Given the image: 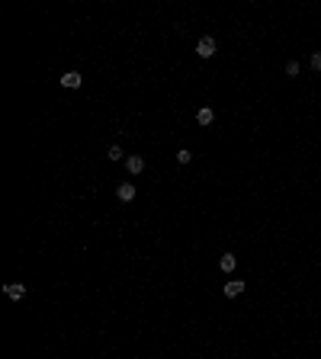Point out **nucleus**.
<instances>
[{
    "label": "nucleus",
    "mask_w": 321,
    "mask_h": 359,
    "mask_svg": "<svg viewBox=\"0 0 321 359\" xmlns=\"http://www.w3.org/2000/svg\"><path fill=\"white\" fill-rule=\"evenodd\" d=\"M126 170L132 173V177H135V173H141V170H145V157H138V154L126 157Z\"/></svg>",
    "instance_id": "nucleus-5"
},
{
    "label": "nucleus",
    "mask_w": 321,
    "mask_h": 359,
    "mask_svg": "<svg viewBox=\"0 0 321 359\" xmlns=\"http://www.w3.org/2000/svg\"><path fill=\"white\" fill-rule=\"evenodd\" d=\"M177 160H180V164H190V160H193V151H190V148H180V151H177Z\"/></svg>",
    "instance_id": "nucleus-10"
},
{
    "label": "nucleus",
    "mask_w": 321,
    "mask_h": 359,
    "mask_svg": "<svg viewBox=\"0 0 321 359\" xmlns=\"http://www.w3.org/2000/svg\"><path fill=\"white\" fill-rule=\"evenodd\" d=\"M312 71L321 74V51H312Z\"/></svg>",
    "instance_id": "nucleus-12"
},
{
    "label": "nucleus",
    "mask_w": 321,
    "mask_h": 359,
    "mask_svg": "<svg viewBox=\"0 0 321 359\" xmlns=\"http://www.w3.org/2000/svg\"><path fill=\"white\" fill-rule=\"evenodd\" d=\"M196 122H199V125H212L215 122V109L212 106H202V109L196 112Z\"/></svg>",
    "instance_id": "nucleus-6"
},
{
    "label": "nucleus",
    "mask_w": 321,
    "mask_h": 359,
    "mask_svg": "<svg viewBox=\"0 0 321 359\" xmlns=\"http://www.w3.org/2000/svg\"><path fill=\"white\" fill-rule=\"evenodd\" d=\"M116 199L119 202H132L135 199V183H119V186H116Z\"/></svg>",
    "instance_id": "nucleus-4"
},
{
    "label": "nucleus",
    "mask_w": 321,
    "mask_h": 359,
    "mask_svg": "<svg viewBox=\"0 0 321 359\" xmlns=\"http://www.w3.org/2000/svg\"><path fill=\"white\" fill-rule=\"evenodd\" d=\"M241 292H244V282H241V279H235V282H225V295H228V299H238Z\"/></svg>",
    "instance_id": "nucleus-8"
},
{
    "label": "nucleus",
    "mask_w": 321,
    "mask_h": 359,
    "mask_svg": "<svg viewBox=\"0 0 321 359\" xmlns=\"http://www.w3.org/2000/svg\"><path fill=\"white\" fill-rule=\"evenodd\" d=\"M80 84H84V77H80L77 71H67V74H61V87H64V90H77Z\"/></svg>",
    "instance_id": "nucleus-2"
},
{
    "label": "nucleus",
    "mask_w": 321,
    "mask_h": 359,
    "mask_svg": "<svg viewBox=\"0 0 321 359\" xmlns=\"http://www.w3.org/2000/svg\"><path fill=\"white\" fill-rule=\"evenodd\" d=\"M235 266H238V256H235V254H225V256H218V269H222V273H231Z\"/></svg>",
    "instance_id": "nucleus-7"
},
{
    "label": "nucleus",
    "mask_w": 321,
    "mask_h": 359,
    "mask_svg": "<svg viewBox=\"0 0 321 359\" xmlns=\"http://www.w3.org/2000/svg\"><path fill=\"white\" fill-rule=\"evenodd\" d=\"M3 292H6V299H13V302L26 299V286H23V282H6Z\"/></svg>",
    "instance_id": "nucleus-3"
},
{
    "label": "nucleus",
    "mask_w": 321,
    "mask_h": 359,
    "mask_svg": "<svg viewBox=\"0 0 321 359\" xmlns=\"http://www.w3.org/2000/svg\"><path fill=\"white\" fill-rule=\"evenodd\" d=\"M215 49H218V45H215V39H212V36H202L199 42H196V55H199V58H212V55H215Z\"/></svg>",
    "instance_id": "nucleus-1"
},
{
    "label": "nucleus",
    "mask_w": 321,
    "mask_h": 359,
    "mask_svg": "<svg viewBox=\"0 0 321 359\" xmlns=\"http://www.w3.org/2000/svg\"><path fill=\"white\" fill-rule=\"evenodd\" d=\"M106 157L119 164V160H122V148H119V145H113V148H109V151H106Z\"/></svg>",
    "instance_id": "nucleus-11"
},
{
    "label": "nucleus",
    "mask_w": 321,
    "mask_h": 359,
    "mask_svg": "<svg viewBox=\"0 0 321 359\" xmlns=\"http://www.w3.org/2000/svg\"><path fill=\"white\" fill-rule=\"evenodd\" d=\"M299 71H302L299 61H289V64H286V77H299Z\"/></svg>",
    "instance_id": "nucleus-9"
}]
</instances>
